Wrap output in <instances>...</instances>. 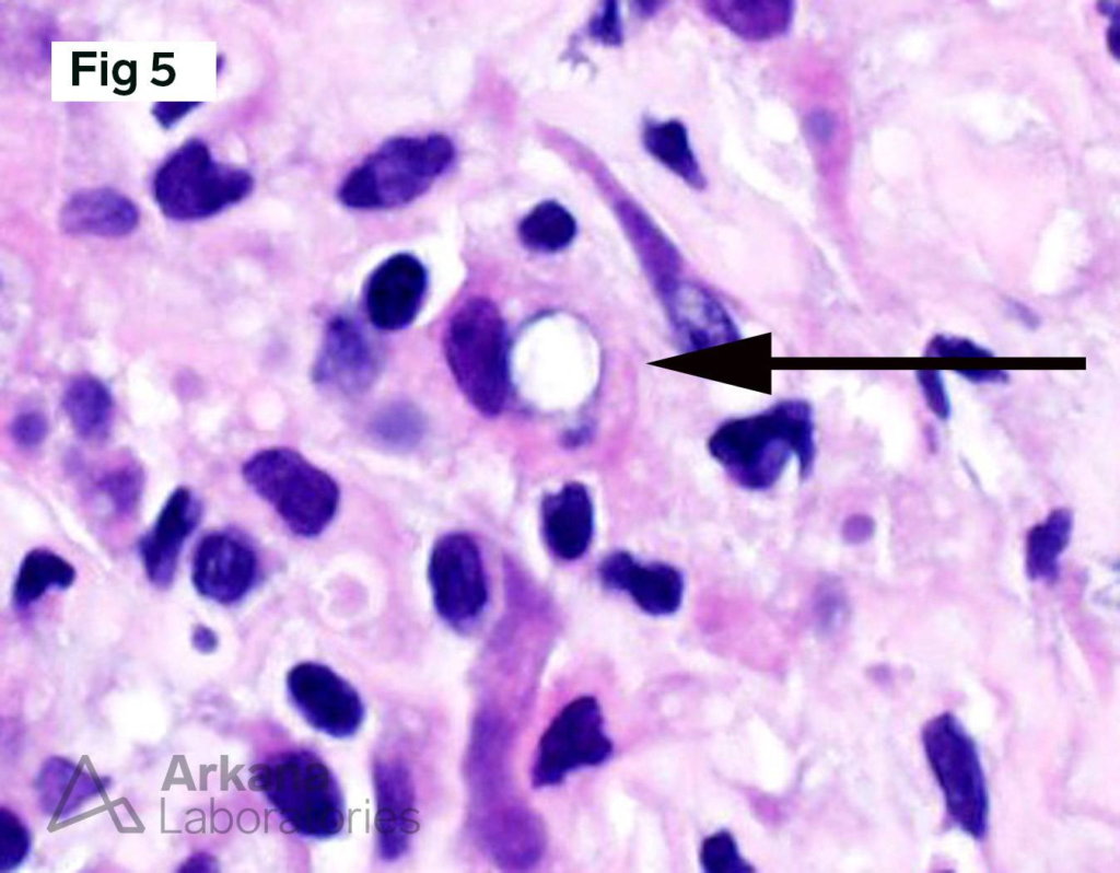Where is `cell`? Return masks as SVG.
Returning a JSON list of instances; mask_svg holds the SVG:
<instances>
[{"label":"cell","mask_w":1120,"mask_h":873,"mask_svg":"<svg viewBox=\"0 0 1120 873\" xmlns=\"http://www.w3.org/2000/svg\"><path fill=\"white\" fill-rule=\"evenodd\" d=\"M242 475L298 536L322 534L336 515L340 499L337 482L295 450H261L244 463Z\"/></svg>","instance_id":"5"},{"label":"cell","mask_w":1120,"mask_h":873,"mask_svg":"<svg viewBox=\"0 0 1120 873\" xmlns=\"http://www.w3.org/2000/svg\"><path fill=\"white\" fill-rule=\"evenodd\" d=\"M812 405L788 398L751 415L722 422L708 440V451L726 475L750 491L772 488L794 457L800 479L815 467L817 446Z\"/></svg>","instance_id":"1"},{"label":"cell","mask_w":1120,"mask_h":873,"mask_svg":"<svg viewBox=\"0 0 1120 873\" xmlns=\"http://www.w3.org/2000/svg\"><path fill=\"white\" fill-rule=\"evenodd\" d=\"M700 863L708 873L752 872L751 865L740 855L734 837L720 830L707 837L700 850Z\"/></svg>","instance_id":"30"},{"label":"cell","mask_w":1120,"mask_h":873,"mask_svg":"<svg viewBox=\"0 0 1120 873\" xmlns=\"http://www.w3.org/2000/svg\"><path fill=\"white\" fill-rule=\"evenodd\" d=\"M576 231L574 217L555 200L535 206L518 225V236L524 246L539 253L564 249L575 238Z\"/></svg>","instance_id":"27"},{"label":"cell","mask_w":1120,"mask_h":873,"mask_svg":"<svg viewBox=\"0 0 1120 873\" xmlns=\"http://www.w3.org/2000/svg\"><path fill=\"white\" fill-rule=\"evenodd\" d=\"M373 435L382 443L397 447L415 446L423 433V419L411 404L396 401L385 406L371 423Z\"/></svg>","instance_id":"29"},{"label":"cell","mask_w":1120,"mask_h":873,"mask_svg":"<svg viewBox=\"0 0 1120 873\" xmlns=\"http://www.w3.org/2000/svg\"><path fill=\"white\" fill-rule=\"evenodd\" d=\"M428 578L438 614L454 626L475 619L487 602V582L480 551L463 533L439 538L431 551Z\"/></svg>","instance_id":"9"},{"label":"cell","mask_w":1120,"mask_h":873,"mask_svg":"<svg viewBox=\"0 0 1120 873\" xmlns=\"http://www.w3.org/2000/svg\"><path fill=\"white\" fill-rule=\"evenodd\" d=\"M217 865L214 859L206 853H197L191 855L182 865L179 871L182 872H212L215 871Z\"/></svg>","instance_id":"42"},{"label":"cell","mask_w":1120,"mask_h":873,"mask_svg":"<svg viewBox=\"0 0 1120 873\" xmlns=\"http://www.w3.org/2000/svg\"><path fill=\"white\" fill-rule=\"evenodd\" d=\"M701 9L713 21L748 42L783 36L792 26L795 2L790 0H709Z\"/></svg>","instance_id":"21"},{"label":"cell","mask_w":1120,"mask_h":873,"mask_svg":"<svg viewBox=\"0 0 1120 873\" xmlns=\"http://www.w3.org/2000/svg\"><path fill=\"white\" fill-rule=\"evenodd\" d=\"M201 504L186 487L176 488L161 508L138 549L148 580L156 587L172 584L183 547L200 522Z\"/></svg>","instance_id":"15"},{"label":"cell","mask_w":1120,"mask_h":873,"mask_svg":"<svg viewBox=\"0 0 1120 873\" xmlns=\"http://www.w3.org/2000/svg\"><path fill=\"white\" fill-rule=\"evenodd\" d=\"M106 785L98 777L60 757L48 759L36 781L43 811L57 819L77 814L86 802L103 793Z\"/></svg>","instance_id":"22"},{"label":"cell","mask_w":1120,"mask_h":873,"mask_svg":"<svg viewBox=\"0 0 1120 873\" xmlns=\"http://www.w3.org/2000/svg\"><path fill=\"white\" fill-rule=\"evenodd\" d=\"M191 642L197 651L208 654L217 649L218 637L210 628L200 625L194 629Z\"/></svg>","instance_id":"41"},{"label":"cell","mask_w":1120,"mask_h":873,"mask_svg":"<svg viewBox=\"0 0 1120 873\" xmlns=\"http://www.w3.org/2000/svg\"><path fill=\"white\" fill-rule=\"evenodd\" d=\"M428 271L409 253H397L371 272L364 288V307L377 329L397 331L418 316L428 290Z\"/></svg>","instance_id":"12"},{"label":"cell","mask_w":1120,"mask_h":873,"mask_svg":"<svg viewBox=\"0 0 1120 873\" xmlns=\"http://www.w3.org/2000/svg\"><path fill=\"white\" fill-rule=\"evenodd\" d=\"M635 3L638 5V8H635L638 13H640L643 16H650L655 14L660 9H662V5L664 4L663 1H639Z\"/></svg>","instance_id":"43"},{"label":"cell","mask_w":1120,"mask_h":873,"mask_svg":"<svg viewBox=\"0 0 1120 873\" xmlns=\"http://www.w3.org/2000/svg\"><path fill=\"white\" fill-rule=\"evenodd\" d=\"M599 574L607 586L627 591L635 604L650 615L668 616L681 606L685 579L672 564H642L629 554L615 552L600 564Z\"/></svg>","instance_id":"16"},{"label":"cell","mask_w":1120,"mask_h":873,"mask_svg":"<svg viewBox=\"0 0 1120 873\" xmlns=\"http://www.w3.org/2000/svg\"><path fill=\"white\" fill-rule=\"evenodd\" d=\"M541 516L546 543L555 555L573 560L586 551L593 535V504L583 485L570 482L547 496Z\"/></svg>","instance_id":"19"},{"label":"cell","mask_w":1120,"mask_h":873,"mask_svg":"<svg viewBox=\"0 0 1120 873\" xmlns=\"http://www.w3.org/2000/svg\"><path fill=\"white\" fill-rule=\"evenodd\" d=\"M590 35L607 46H618L622 43L623 31L616 1H606L590 23Z\"/></svg>","instance_id":"35"},{"label":"cell","mask_w":1120,"mask_h":873,"mask_svg":"<svg viewBox=\"0 0 1120 873\" xmlns=\"http://www.w3.org/2000/svg\"><path fill=\"white\" fill-rule=\"evenodd\" d=\"M915 380L931 412L942 421L948 420L952 403L942 372L935 369L918 370Z\"/></svg>","instance_id":"32"},{"label":"cell","mask_w":1120,"mask_h":873,"mask_svg":"<svg viewBox=\"0 0 1120 873\" xmlns=\"http://www.w3.org/2000/svg\"><path fill=\"white\" fill-rule=\"evenodd\" d=\"M254 188L245 170L217 161L209 147L190 139L158 168L152 184L163 214L175 221L213 217L244 200Z\"/></svg>","instance_id":"6"},{"label":"cell","mask_w":1120,"mask_h":873,"mask_svg":"<svg viewBox=\"0 0 1120 873\" xmlns=\"http://www.w3.org/2000/svg\"><path fill=\"white\" fill-rule=\"evenodd\" d=\"M648 152L688 186L703 190L707 178L691 147L686 126L677 119L650 121L643 130Z\"/></svg>","instance_id":"24"},{"label":"cell","mask_w":1120,"mask_h":873,"mask_svg":"<svg viewBox=\"0 0 1120 873\" xmlns=\"http://www.w3.org/2000/svg\"><path fill=\"white\" fill-rule=\"evenodd\" d=\"M455 154L453 142L442 133L390 138L346 176L339 201L355 210L408 205L448 170Z\"/></svg>","instance_id":"2"},{"label":"cell","mask_w":1120,"mask_h":873,"mask_svg":"<svg viewBox=\"0 0 1120 873\" xmlns=\"http://www.w3.org/2000/svg\"><path fill=\"white\" fill-rule=\"evenodd\" d=\"M443 349L467 400L485 416L499 415L511 385L508 331L497 305L480 296L464 302L446 325Z\"/></svg>","instance_id":"3"},{"label":"cell","mask_w":1120,"mask_h":873,"mask_svg":"<svg viewBox=\"0 0 1120 873\" xmlns=\"http://www.w3.org/2000/svg\"><path fill=\"white\" fill-rule=\"evenodd\" d=\"M13 441L22 449L31 450L40 445L48 433V422L37 411H25L18 415L10 428Z\"/></svg>","instance_id":"34"},{"label":"cell","mask_w":1120,"mask_h":873,"mask_svg":"<svg viewBox=\"0 0 1120 873\" xmlns=\"http://www.w3.org/2000/svg\"><path fill=\"white\" fill-rule=\"evenodd\" d=\"M200 104L199 102H159L152 106L151 112L161 127L171 129Z\"/></svg>","instance_id":"36"},{"label":"cell","mask_w":1120,"mask_h":873,"mask_svg":"<svg viewBox=\"0 0 1120 873\" xmlns=\"http://www.w3.org/2000/svg\"><path fill=\"white\" fill-rule=\"evenodd\" d=\"M612 743L604 729L600 706L592 696L565 705L544 732L532 768L535 788L561 783L578 769L605 763Z\"/></svg>","instance_id":"8"},{"label":"cell","mask_w":1120,"mask_h":873,"mask_svg":"<svg viewBox=\"0 0 1120 873\" xmlns=\"http://www.w3.org/2000/svg\"><path fill=\"white\" fill-rule=\"evenodd\" d=\"M833 117L826 110L813 113L807 120V130L817 141L828 140L835 128Z\"/></svg>","instance_id":"40"},{"label":"cell","mask_w":1120,"mask_h":873,"mask_svg":"<svg viewBox=\"0 0 1120 873\" xmlns=\"http://www.w3.org/2000/svg\"><path fill=\"white\" fill-rule=\"evenodd\" d=\"M874 531V523L863 515H854L848 519L843 526V536L851 543L866 540Z\"/></svg>","instance_id":"39"},{"label":"cell","mask_w":1120,"mask_h":873,"mask_svg":"<svg viewBox=\"0 0 1120 873\" xmlns=\"http://www.w3.org/2000/svg\"><path fill=\"white\" fill-rule=\"evenodd\" d=\"M257 570L256 554L246 540L232 533L214 532L195 549L191 581L202 597L231 605L249 592Z\"/></svg>","instance_id":"13"},{"label":"cell","mask_w":1120,"mask_h":873,"mask_svg":"<svg viewBox=\"0 0 1120 873\" xmlns=\"http://www.w3.org/2000/svg\"><path fill=\"white\" fill-rule=\"evenodd\" d=\"M93 486L113 515L127 519L138 511L144 475L137 463L124 461L101 470Z\"/></svg>","instance_id":"28"},{"label":"cell","mask_w":1120,"mask_h":873,"mask_svg":"<svg viewBox=\"0 0 1120 873\" xmlns=\"http://www.w3.org/2000/svg\"><path fill=\"white\" fill-rule=\"evenodd\" d=\"M955 373L976 385H1003L1011 380L1010 373L1000 369H961L956 370Z\"/></svg>","instance_id":"37"},{"label":"cell","mask_w":1120,"mask_h":873,"mask_svg":"<svg viewBox=\"0 0 1120 873\" xmlns=\"http://www.w3.org/2000/svg\"><path fill=\"white\" fill-rule=\"evenodd\" d=\"M376 829L381 854L397 859L417 829L415 798L409 772L399 763H382L375 769Z\"/></svg>","instance_id":"17"},{"label":"cell","mask_w":1120,"mask_h":873,"mask_svg":"<svg viewBox=\"0 0 1120 873\" xmlns=\"http://www.w3.org/2000/svg\"><path fill=\"white\" fill-rule=\"evenodd\" d=\"M380 356L363 324L353 315L339 313L325 325L313 365L315 383L330 392L355 396L377 379Z\"/></svg>","instance_id":"11"},{"label":"cell","mask_w":1120,"mask_h":873,"mask_svg":"<svg viewBox=\"0 0 1120 873\" xmlns=\"http://www.w3.org/2000/svg\"><path fill=\"white\" fill-rule=\"evenodd\" d=\"M670 324L687 350H701L740 339L732 314L703 284L679 279L661 295Z\"/></svg>","instance_id":"14"},{"label":"cell","mask_w":1120,"mask_h":873,"mask_svg":"<svg viewBox=\"0 0 1120 873\" xmlns=\"http://www.w3.org/2000/svg\"><path fill=\"white\" fill-rule=\"evenodd\" d=\"M1 871L19 866L28 854L30 835L10 810L1 808Z\"/></svg>","instance_id":"31"},{"label":"cell","mask_w":1120,"mask_h":873,"mask_svg":"<svg viewBox=\"0 0 1120 873\" xmlns=\"http://www.w3.org/2000/svg\"><path fill=\"white\" fill-rule=\"evenodd\" d=\"M1072 525V513L1068 509H1057L1043 523L1031 528L1026 548V568L1031 579H1057L1059 557L1069 544Z\"/></svg>","instance_id":"26"},{"label":"cell","mask_w":1120,"mask_h":873,"mask_svg":"<svg viewBox=\"0 0 1120 873\" xmlns=\"http://www.w3.org/2000/svg\"><path fill=\"white\" fill-rule=\"evenodd\" d=\"M59 222L68 234L120 237L137 228L139 210L115 189L90 188L73 194L63 203Z\"/></svg>","instance_id":"18"},{"label":"cell","mask_w":1120,"mask_h":873,"mask_svg":"<svg viewBox=\"0 0 1120 873\" xmlns=\"http://www.w3.org/2000/svg\"><path fill=\"white\" fill-rule=\"evenodd\" d=\"M1005 309L1007 313L1020 323L1024 327L1035 330L1041 325V318L1039 314L1026 303L1016 300H1005Z\"/></svg>","instance_id":"38"},{"label":"cell","mask_w":1120,"mask_h":873,"mask_svg":"<svg viewBox=\"0 0 1120 873\" xmlns=\"http://www.w3.org/2000/svg\"><path fill=\"white\" fill-rule=\"evenodd\" d=\"M287 688L300 714L326 735L349 737L363 722L364 706L357 690L324 664H296L288 673Z\"/></svg>","instance_id":"10"},{"label":"cell","mask_w":1120,"mask_h":873,"mask_svg":"<svg viewBox=\"0 0 1120 873\" xmlns=\"http://www.w3.org/2000/svg\"><path fill=\"white\" fill-rule=\"evenodd\" d=\"M616 212L649 278L662 295L680 278L682 258L675 244L637 205L620 201Z\"/></svg>","instance_id":"20"},{"label":"cell","mask_w":1120,"mask_h":873,"mask_svg":"<svg viewBox=\"0 0 1120 873\" xmlns=\"http://www.w3.org/2000/svg\"><path fill=\"white\" fill-rule=\"evenodd\" d=\"M63 410L77 434L90 442L105 440L112 428L114 404L108 388L96 377L83 375L67 386Z\"/></svg>","instance_id":"23"},{"label":"cell","mask_w":1120,"mask_h":873,"mask_svg":"<svg viewBox=\"0 0 1120 873\" xmlns=\"http://www.w3.org/2000/svg\"><path fill=\"white\" fill-rule=\"evenodd\" d=\"M250 783L262 792L293 831L328 838L345 825V803L326 764L308 750H287L252 768Z\"/></svg>","instance_id":"4"},{"label":"cell","mask_w":1120,"mask_h":873,"mask_svg":"<svg viewBox=\"0 0 1120 873\" xmlns=\"http://www.w3.org/2000/svg\"><path fill=\"white\" fill-rule=\"evenodd\" d=\"M922 744L948 816L964 833L982 839L988 831L989 794L972 737L954 714L944 712L923 726Z\"/></svg>","instance_id":"7"},{"label":"cell","mask_w":1120,"mask_h":873,"mask_svg":"<svg viewBox=\"0 0 1120 873\" xmlns=\"http://www.w3.org/2000/svg\"><path fill=\"white\" fill-rule=\"evenodd\" d=\"M77 578L74 567L60 555L44 548L28 551L22 559L14 580L12 600L19 610H26L51 590H67Z\"/></svg>","instance_id":"25"},{"label":"cell","mask_w":1120,"mask_h":873,"mask_svg":"<svg viewBox=\"0 0 1120 873\" xmlns=\"http://www.w3.org/2000/svg\"><path fill=\"white\" fill-rule=\"evenodd\" d=\"M926 357H968L984 358L993 357L991 349L977 344L976 341L960 336L938 334L933 336L924 349Z\"/></svg>","instance_id":"33"}]
</instances>
